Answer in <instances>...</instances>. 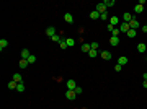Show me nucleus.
Wrapping results in <instances>:
<instances>
[{"label": "nucleus", "instance_id": "12", "mask_svg": "<svg viewBox=\"0 0 147 109\" xmlns=\"http://www.w3.org/2000/svg\"><path fill=\"white\" fill-rule=\"evenodd\" d=\"M128 62H129V59H128V57H119V59H118V64H119L121 67H123V65H126Z\"/></svg>", "mask_w": 147, "mask_h": 109}, {"label": "nucleus", "instance_id": "22", "mask_svg": "<svg viewBox=\"0 0 147 109\" xmlns=\"http://www.w3.org/2000/svg\"><path fill=\"white\" fill-rule=\"evenodd\" d=\"M66 44H67L69 47H72V46H75V39H72V37H69V39H66Z\"/></svg>", "mask_w": 147, "mask_h": 109}, {"label": "nucleus", "instance_id": "30", "mask_svg": "<svg viewBox=\"0 0 147 109\" xmlns=\"http://www.w3.org/2000/svg\"><path fill=\"white\" fill-rule=\"evenodd\" d=\"M88 55H90V57H97V55H98V51H93V49H92V51L88 52Z\"/></svg>", "mask_w": 147, "mask_h": 109}, {"label": "nucleus", "instance_id": "14", "mask_svg": "<svg viewBox=\"0 0 147 109\" xmlns=\"http://www.w3.org/2000/svg\"><path fill=\"white\" fill-rule=\"evenodd\" d=\"M90 18H92V20H98V18H100V13H98L97 10H93V11L90 13Z\"/></svg>", "mask_w": 147, "mask_h": 109}, {"label": "nucleus", "instance_id": "32", "mask_svg": "<svg viewBox=\"0 0 147 109\" xmlns=\"http://www.w3.org/2000/svg\"><path fill=\"white\" fill-rule=\"evenodd\" d=\"M59 44H61V49H67V44H66V41H64V39H62Z\"/></svg>", "mask_w": 147, "mask_h": 109}, {"label": "nucleus", "instance_id": "2", "mask_svg": "<svg viewBox=\"0 0 147 109\" xmlns=\"http://www.w3.org/2000/svg\"><path fill=\"white\" fill-rule=\"evenodd\" d=\"M66 98L72 101V99H75V98H77V93H75L74 90H67V93H66Z\"/></svg>", "mask_w": 147, "mask_h": 109}, {"label": "nucleus", "instance_id": "18", "mask_svg": "<svg viewBox=\"0 0 147 109\" xmlns=\"http://www.w3.org/2000/svg\"><path fill=\"white\" fill-rule=\"evenodd\" d=\"M126 34H128V37H131V39H132V37H136V34H137V31H136V29H129V31H128Z\"/></svg>", "mask_w": 147, "mask_h": 109}, {"label": "nucleus", "instance_id": "8", "mask_svg": "<svg viewBox=\"0 0 147 109\" xmlns=\"http://www.w3.org/2000/svg\"><path fill=\"white\" fill-rule=\"evenodd\" d=\"M131 28H129V23H121V28H119V31L121 33H128Z\"/></svg>", "mask_w": 147, "mask_h": 109}, {"label": "nucleus", "instance_id": "7", "mask_svg": "<svg viewBox=\"0 0 147 109\" xmlns=\"http://www.w3.org/2000/svg\"><path fill=\"white\" fill-rule=\"evenodd\" d=\"M75 88H77L75 80H67V90H75Z\"/></svg>", "mask_w": 147, "mask_h": 109}, {"label": "nucleus", "instance_id": "6", "mask_svg": "<svg viewBox=\"0 0 147 109\" xmlns=\"http://www.w3.org/2000/svg\"><path fill=\"white\" fill-rule=\"evenodd\" d=\"M46 34H47V36H49V37L56 36V28H54V26H49V28L46 29Z\"/></svg>", "mask_w": 147, "mask_h": 109}, {"label": "nucleus", "instance_id": "16", "mask_svg": "<svg viewBox=\"0 0 147 109\" xmlns=\"http://www.w3.org/2000/svg\"><path fill=\"white\" fill-rule=\"evenodd\" d=\"M7 86H8V88H10V90H16V86H18V83H16V81H13V80H12V81H8V85H7Z\"/></svg>", "mask_w": 147, "mask_h": 109}, {"label": "nucleus", "instance_id": "29", "mask_svg": "<svg viewBox=\"0 0 147 109\" xmlns=\"http://www.w3.org/2000/svg\"><path fill=\"white\" fill-rule=\"evenodd\" d=\"M90 46H92V49H93V51H98V47H100V44H98V42H92Z\"/></svg>", "mask_w": 147, "mask_h": 109}, {"label": "nucleus", "instance_id": "28", "mask_svg": "<svg viewBox=\"0 0 147 109\" xmlns=\"http://www.w3.org/2000/svg\"><path fill=\"white\" fill-rule=\"evenodd\" d=\"M119 33H121V31H119V28H114V29H113V33H111V36H119Z\"/></svg>", "mask_w": 147, "mask_h": 109}, {"label": "nucleus", "instance_id": "26", "mask_svg": "<svg viewBox=\"0 0 147 109\" xmlns=\"http://www.w3.org/2000/svg\"><path fill=\"white\" fill-rule=\"evenodd\" d=\"M16 91L23 93V91H25V85H23V83H18V86H16Z\"/></svg>", "mask_w": 147, "mask_h": 109}, {"label": "nucleus", "instance_id": "9", "mask_svg": "<svg viewBox=\"0 0 147 109\" xmlns=\"http://www.w3.org/2000/svg\"><path fill=\"white\" fill-rule=\"evenodd\" d=\"M110 44L111 46H118V44H119V36H111L110 37Z\"/></svg>", "mask_w": 147, "mask_h": 109}, {"label": "nucleus", "instance_id": "31", "mask_svg": "<svg viewBox=\"0 0 147 109\" xmlns=\"http://www.w3.org/2000/svg\"><path fill=\"white\" fill-rule=\"evenodd\" d=\"M100 20H105V21H108V15H106V13H101V15H100Z\"/></svg>", "mask_w": 147, "mask_h": 109}, {"label": "nucleus", "instance_id": "17", "mask_svg": "<svg viewBox=\"0 0 147 109\" xmlns=\"http://www.w3.org/2000/svg\"><path fill=\"white\" fill-rule=\"evenodd\" d=\"M64 20H66L67 23H72V21H74V16L70 15V13H66V15H64Z\"/></svg>", "mask_w": 147, "mask_h": 109}, {"label": "nucleus", "instance_id": "3", "mask_svg": "<svg viewBox=\"0 0 147 109\" xmlns=\"http://www.w3.org/2000/svg\"><path fill=\"white\" fill-rule=\"evenodd\" d=\"M121 20H123V23H131V21H132V15L126 11V13L123 15V18H121Z\"/></svg>", "mask_w": 147, "mask_h": 109}, {"label": "nucleus", "instance_id": "4", "mask_svg": "<svg viewBox=\"0 0 147 109\" xmlns=\"http://www.w3.org/2000/svg\"><path fill=\"white\" fill-rule=\"evenodd\" d=\"M129 28H131V29H136V31H137V29L141 28V23H139L137 20H132V21L129 23Z\"/></svg>", "mask_w": 147, "mask_h": 109}, {"label": "nucleus", "instance_id": "13", "mask_svg": "<svg viewBox=\"0 0 147 109\" xmlns=\"http://www.w3.org/2000/svg\"><path fill=\"white\" fill-rule=\"evenodd\" d=\"M13 81H16V83H21L23 81V78H21V75L20 73H13V78H12Z\"/></svg>", "mask_w": 147, "mask_h": 109}, {"label": "nucleus", "instance_id": "24", "mask_svg": "<svg viewBox=\"0 0 147 109\" xmlns=\"http://www.w3.org/2000/svg\"><path fill=\"white\" fill-rule=\"evenodd\" d=\"M26 60H28V64H35V62H36V55H33V54H31Z\"/></svg>", "mask_w": 147, "mask_h": 109}, {"label": "nucleus", "instance_id": "25", "mask_svg": "<svg viewBox=\"0 0 147 109\" xmlns=\"http://www.w3.org/2000/svg\"><path fill=\"white\" fill-rule=\"evenodd\" d=\"M105 5H106V8H110V7H114V0H105Z\"/></svg>", "mask_w": 147, "mask_h": 109}, {"label": "nucleus", "instance_id": "21", "mask_svg": "<svg viewBox=\"0 0 147 109\" xmlns=\"http://www.w3.org/2000/svg\"><path fill=\"white\" fill-rule=\"evenodd\" d=\"M26 67H28V60L26 59H21L20 60V69H26Z\"/></svg>", "mask_w": 147, "mask_h": 109}, {"label": "nucleus", "instance_id": "1", "mask_svg": "<svg viewBox=\"0 0 147 109\" xmlns=\"http://www.w3.org/2000/svg\"><path fill=\"white\" fill-rule=\"evenodd\" d=\"M95 10H97V11H98L100 15H101V13H105V11H106V5H105V2H101V3H98Z\"/></svg>", "mask_w": 147, "mask_h": 109}, {"label": "nucleus", "instance_id": "20", "mask_svg": "<svg viewBox=\"0 0 147 109\" xmlns=\"http://www.w3.org/2000/svg\"><path fill=\"white\" fill-rule=\"evenodd\" d=\"M30 55H31V54H30L28 49H23V51H21V57H23V59H28Z\"/></svg>", "mask_w": 147, "mask_h": 109}, {"label": "nucleus", "instance_id": "11", "mask_svg": "<svg viewBox=\"0 0 147 109\" xmlns=\"http://www.w3.org/2000/svg\"><path fill=\"white\" fill-rule=\"evenodd\" d=\"M110 25H113V26L116 28V25H119V18H118V16H111L110 18Z\"/></svg>", "mask_w": 147, "mask_h": 109}, {"label": "nucleus", "instance_id": "23", "mask_svg": "<svg viewBox=\"0 0 147 109\" xmlns=\"http://www.w3.org/2000/svg\"><path fill=\"white\" fill-rule=\"evenodd\" d=\"M142 10H144V7H142V5H136V7H134V11H136L137 15H139V13H142Z\"/></svg>", "mask_w": 147, "mask_h": 109}, {"label": "nucleus", "instance_id": "34", "mask_svg": "<svg viewBox=\"0 0 147 109\" xmlns=\"http://www.w3.org/2000/svg\"><path fill=\"white\" fill-rule=\"evenodd\" d=\"M114 70H116V72H121V65L116 64V65H114Z\"/></svg>", "mask_w": 147, "mask_h": 109}, {"label": "nucleus", "instance_id": "36", "mask_svg": "<svg viewBox=\"0 0 147 109\" xmlns=\"http://www.w3.org/2000/svg\"><path fill=\"white\" fill-rule=\"evenodd\" d=\"M142 31H144V33H147V25H144V26H142Z\"/></svg>", "mask_w": 147, "mask_h": 109}, {"label": "nucleus", "instance_id": "37", "mask_svg": "<svg viewBox=\"0 0 147 109\" xmlns=\"http://www.w3.org/2000/svg\"><path fill=\"white\" fill-rule=\"evenodd\" d=\"M142 86H144V88L147 90V80H144V83H142Z\"/></svg>", "mask_w": 147, "mask_h": 109}, {"label": "nucleus", "instance_id": "19", "mask_svg": "<svg viewBox=\"0 0 147 109\" xmlns=\"http://www.w3.org/2000/svg\"><path fill=\"white\" fill-rule=\"evenodd\" d=\"M7 46H8V41H7V39H0V49L3 51Z\"/></svg>", "mask_w": 147, "mask_h": 109}, {"label": "nucleus", "instance_id": "15", "mask_svg": "<svg viewBox=\"0 0 147 109\" xmlns=\"http://www.w3.org/2000/svg\"><path fill=\"white\" fill-rule=\"evenodd\" d=\"M82 51H83V52H87V54H88V52H90V51H92V46H90V44H82Z\"/></svg>", "mask_w": 147, "mask_h": 109}, {"label": "nucleus", "instance_id": "33", "mask_svg": "<svg viewBox=\"0 0 147 109\" xmlns=\"http://www.w3.org/2000/svg\"><path fill=\"white\" fill-rule=\"evenodd\" d=\"M74 91H75V93H77V94H82V86H77V88H75V90H74Z\"/></svg>", "mask_w": 147, "mask_h": 109}, {"label": "nucleus", "instance_id": "27", "mask_svg": "<svg viewBox=\"0 0 147 109\" xmlns=\"http://www.w3.org/2000/svg\"><path fill=\"white\" fill-rule=\"evenodd\" d=\"M51 39H52L54 42H61V41H62V37L59 36V34H56V36H52V37H51Z\"/></svg>", "mask_w": 147, "mask_h": 109}, {"label": "nucleus", "instance_id": "5", "mask_svg": "<svg viewBox=\"0 0 147 109\" xmlns=\"http://www.w3.org/2000/svg\"><path fill=\"white\" fill-rule=\"evenodd\" d=\"M100 55H101V59H105V60H111V52H108V51H101L100 52Z\"/></svg>", "mask_w": 147, "mask_h": 109}, {"label": "nucleus", "instance_id": "35", "mask_svg": "<svg viewBox=\"0 0 147 109\" xmlns=\"http://www.w3.org/2000/svg\"><path fill=\"white\" fill-rule=\"evenodd\" d=\"M113 29H114V26H113V25H110V23H108V31H111V33H113Z\"/></svg>", "mask_w": 147, "mask_h": 109}, {"label": "nucleus", "instance_id": "10", "mask_svg": "<svg viewBox=\"0 0 147 109\" xmlns=\"http://www.w3.org/2000/svg\"><path fill=\"white\" fill-rule=\"evenodd\" d=\"M137 51H139V52H146L147 51L146 42H139V44H137Z\"/></svg>", "mask_w": 147, "mask_h": 109}]
</instances>
